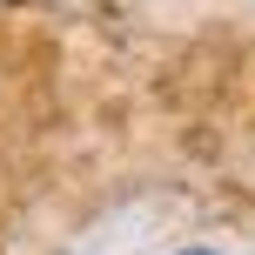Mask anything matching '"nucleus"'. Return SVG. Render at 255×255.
I'll use <instances>...</instances> for the list:
<instances>
[{"mask_svg": "<svg viewBox=\"0 0 255 255\" xmlns=\"http://www.w3.org/2000/svg\"><path fill=\"white\" fill-rule=\"evenodd\" d=\"M181 255H215V249H181Z\"/></svg>", "mask_w": 255, "mask_h": 255, "instance_id": "nucleus-1", "label": "nucleus"}]
</instances>
